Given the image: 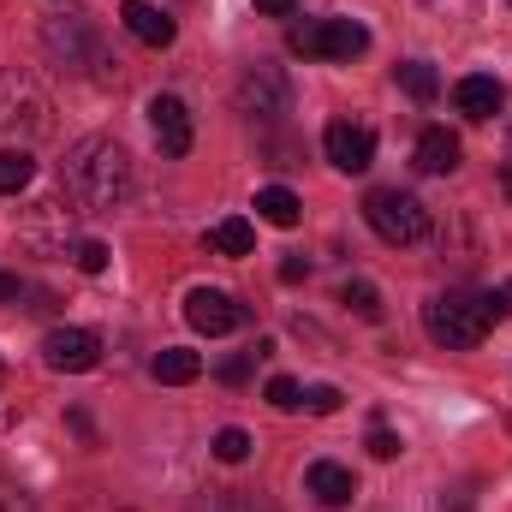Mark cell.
Returning <instances> with one entry per match:
<instances>
[{"mask_svg":"<svg viewBox=\"0 0 512 512\" xmlns=\"http://www.w3.org/2000/svg\"><path fill=\"white\" fill-rule=\"evenodd\" d=\"M60 191L90 215L120 209L131 197V155L114 137H78L60 161Z\"/></svg>","mask_w":512,"mask_h":512,"instance_id":"obj_1","label":"cell"},{"mask_svg":"<svg viewBox=\"0 0 512 512\" xmlns=\"http://www.w3.org/2000/svg\"><path fill=\"white\" fill-rule=\"evenodd\" d=\"M423 328H429V340L447 346V352H477L495 322H489V310H483V292H435V298L423 304Z\"/></svg>","mask_w":512,"mask_h":512,"instance_id":"obj_2","label":"cell"},{"mask_svg":"<svg viewBox=\"0 0 512 512\" xmlns=\"http://www.w3.org/2000/svg\"><path fill=\"white\" fill-rule=\"evenodd\" d=\"M364 221H370V233L387 239V245H417L429 233V209L411 191H399V185H376L364 197Z\"/></svg>","mask_w":512,"mask_h":512,"instance_id":"obj_3","label":"cell"},{"mask_svg":"<svg viewBox=\"0 0 512 512\" xmlns=\"http://www.w3.org/2000/svg\"><path fill=\"white\" fill-rule=\"evenodd\" d=\"M286 48L304 60H358L370 48V30L358 18H310L286 30Z\"/></svg>","mask_w":512,"mask_h":512,"instance_id":"obj_4","label":"cell"},{"mask_svg":"<svg viewBox=\"0 0 512 512\" xmlns=\"http://www.w3.org/2000/svg\"><path fill=\"white\" fill-rule=\"evenodd\" d=\"M0 131H24V137L48 131V90L18 66L0 72Z\"/></svg>","mask_w":512,"mask_h":512,"instance_id":"obj_5","label":"cell"},{"mask_svg":"<svg viewBox=\"0 0 512 512\" xmlns=\"http://www.w3.org/2000/svg\"><path fill=\"white\" fill-rule=\"evenodd\" d=\"M42 42H48V54H54V60H66L72 72H84V66H120V54L108 60L102 30H96L90 18H48Z\"/></svg>","mask_w":512,"mask_h":512,"instance_id":"obj_6","label":"cell"},{"mask_svg":"<svg viewBox=\"0 0 512 512\" xmlns=\"http://www.w3.org/2000/svg\"><path fill=\"white\" fill-rule=\"evenodd\" d=\"M239 114H251L262 126H274L280 114H292V84L280 66H251L239 78Z\"/></svg>","mask_w":512,"mask_h":512,"instance_id":"obj_7","label":"cell"},{"mask_svg":"<svg viewBox=\"0 0 512 512\" xmlns=\"http://www.w3.org/2000/svg\"><path fill=\"white\" fill-rule=\"evenodd\" d=\"M185 322L197 328V334H233V328H245L251 322V310L233 298V292H221V286H197L191 298H185Z\"/></svg>","mask_w":512,"mask_h":512,"instance_id":"obj_8","label":"cell"},{"mask_svg":"<svg viewBox=\"0 0 512 512\" xmlns=\"http://www.w3.org/2000/svg\"><path fill=\"white\" fill-rule=\"evenodd\" d=\"M42 364L60 370V376H90V370L102 364V340H96L90 328H54V334L42 340Z\"/></svg>","mask_w":512,"mask_h":512,"instance_id":"obj_9","label":"cell"},{"mask_svg":"<svg viewBox=\"0 0 512 512\" xmlns=\"http://www.w3.org/2000/svg\"><path fill=\"white\" fill-rule=\"evenodd\" d=\"M322 149H328V161H334L340 173H370V161H376V131L352 126V120H334V126L322 131Z\"/></svg>","mask_w":512,"mask_h":512,"instance_id":"obj_10","label":"cell"},{"mask_svg":"<svg viewBox=\"0 0 512 512\" xmlns=\"http://www.w3.org/2000/svg\"><path fill=\"white\" fill-rule=\"evenodd\" d=\"M149 126H155V143H161V155H191V114H185V102L179 96H155L149 102Z\"/></svg>","mask_w":512,"mask_h":512,"instance_id":"obj_11","label":"cell"},{"mask_svg":"<svg viewBox=\"0 0 512 512\" xmlns=\"http://www.w3.org/2000/svg\"><path fill=\"white\" fill-rule=\"evenodd\" d=\"M501 102H507V90H501V78H489V72H471V78H459L453 84V108L465 114V120H495L501 114Z\"/></svg>","mask_w":512,"mask_h":512,"instance_id":"obj_12","label":"cell"},{"mask_svg":"<svg viewBox=\"0 0 512 512\" xmlns=\"http://www.w3.org/2000/svg\"><path fill=\"white\" fill-rule=\"evenodd\" d=\"M304 489H310L322 507H352V501H358V477H352L346 465H334V459H316V465L304 471Z\"/></svg>","mask_w":512,"mask_h":512,"instance_id":"obj_13","label":"cell"},{"mask_svg":"<svg viewBox=\"0 0 512 512\" xmlns=\"http://www.w3.org/2000/svg\"><path fill=\"white\" fill-rule=\"evenodd\" d=\"M120 18H126V30L137 42H149V48H173V36H179V24L167 18V12H155L149 0H126L120 6Z\"/></svg>","mask_w":512,"mask_h":512,"instance_id":"obj_14","label":"cell"},{"mask_svg":"<svg viewBox=\"0 0 512 512\" xmlns=\"http://www.w3.org/2000/svg\"><path fill=\"white\" fill-rule=\"evenodd\" d=\"M417 167L423 173H453L459 167V137L447 126H423V137H417Z\"/></svg>","mask_w":512,"mask_h":512,"instance_id":"obj_15","label":"cell"},{"mask_svg":"<svg viewBox=\"0 0 512 512\" xmlns=\"http://www.w3.org/2000/svg\"><path fill=\"white\" fill-rule=\"evenodd\" d=\"M215 256H251L256 251V227L245 221V215H227V221H215L209 227V239H203Z\"/></svg>","mask_w":512,"mask_h":512,"instance_id":"obj_16","label":"cell"},{"mask_svg":"<svg viewBox=\"0 0 512 512\" xmlns=\"http://www.w3.org/2000/svg\"><path fill=\"white\" fill-rule=\"evenodd\" d=\"M256 215H262L268 227H298V221H304V203H298V191H286V185H262V191H256Z\"/></svg>","mask_w":512,"mask_h":512,"instance_id":"obj_17","label":"cell"},{"mask_svg":"<svg viewBox=\"0 0 512 512\" xmlns=\"http://www.w3.org/2000/svg\"><path fill=\"white\" fill-rule=\"evenodd\" d=\"M155 382H167V387H185V382H197L203 376V358L197 352H185V346H167V352H155Z\"/></svg>","mask_w":512,"mask_h":512,"instance_id":"obj_18","label":"cell"},{"mask_svg":"<svg viewBox=\"0 0 512 512\" xmlns=\"http://www.w3.org/2000/svg\"><path fill=\"white\" fill-rule=\"evenodd\" d=\"M399 84H405L411 102H435V96H441V72H435L429 60H405V66H399Z\"/></svg>","mask_w":512,"mask_h":512,"instance_id":"obj_19","label":"cell"},{"mask_svg":"<svg viewBox=\"0 0 512 512\" xmlns=\"http://www.w3.org/2000/svg\"><path fill=\"white\" fill-rule=\"evenodd\" d=\"M30 179H36V161L24 149H0V197H18Z\"/></svg>","mask_w":512,"mask_h":512,"instance_id":"obj_20","label":"cell"},{"mask_svg":"<svg viewBox=\"0 0 512 512\" xmlns=\"http://www.w3.org/2000/svg\"><path fill=\"white\" fill-rule=\"evenodd\" d=\"M340 304H346L352 316H364V322H382V292H376L370 280H346V286H340Z\"/></svg>","mask_w":512,"mask_h":512,"instance_id":"obj_21","label":"cell"},{"mask_svg":"<svg viewBox=\"0 0 512 512\" xmlns=\"http://www.w3.org/2000/svg\"><path fill=\"white\" fill-rule=\"evenodd\" d=\"M251 435H245V429H221V435H215V441H209V453H215V459H221V465H245V459H251Z\"/></svg>","mask_w":512,"mask_h":512,"instance_id":"obj_22","label":"cell"},{"mask_svg":"<svg viewBox=\"0 0 512 512\" xmlns=\"http://www.w3.org/2000/svg\"><path fill=\"white\" fill-rule=\"evenodd\" d=\"M197 512H262V507H256L251 489H215V495H209Z\"/></svg>","mask_w":512,"mask_h":512,"instance_id":"obj_23","label":"cell"},{"mask_svg":"<svg viewBox=\"0 0 512 512\" xmlns=\"http://www.w3.org/2000/svg\"><path fill=\"white\" fill-rule=\"evenodd\" d=\"M340 405H346V393H340L334 382H316V387H304V411H316V417H334Z\"/></svg>","mask_w":512,"mask_h":512,"instance_id":"obj_24","label":"cell"},{"mask_svg":"<svg viewBox=\"0 0 512 512\" xmlns=\"http://www.w3.org/2000/svg\"><path fill=\"white\" fill-rule=\"evenodd\" d=\"M262 393H268V405H274V411H298V405H304V387L292 382V376H274Z\"/></svg>","mask_w":512,"mask_h":512,"instance_id":"obj_25","label":"cell"},{"mask_svg":"<svg viewBox=\"0 0 512 512\" xmlns=\"http://www.w3.org/2000/svg\"><path fill=\"white\" fill-rule=\"evenodd\" d=\"M483 310H489V322H507L512 316V280H501V286L483 292Z\"/></svg>","mask_w":512,"mask_h":512,"instance_id":"obj_26","label":"cell"},{"mask_svg":"<svg viewBox=\"0 0 512 512\" xmlns=\"http://www.w3.org/2000/svg\"><path fill=\"white\" fill-rule=\"evenodd\" d=\"M72 256H78V268H84V274H102V268H108V245H102V239H84Z\"/></svg>","mask_w":512,"mask_h":512,"instance_id":"obj_27","label":"cell"},{"mask_svg":"<svg viewBox=\"0 0 512 512\" xmlns=\"http://www.w3.org/2000/svg\"><path fill=\"white\" fill-rule=\"evenodd\" d=\"M251 364H256V352H239V358H227V364H221V382H227V387L251 382Z\"/></svg>","mask_w":512,"mask_h":512,"instance_id":"obj_28","label":"cell"},{"mask_svg":"<svg viewBox=\"0 0 512 512\" xmlns=\"http://www.w3.org/2000/svg\"><path fill=\"white\" fill-rule=\"evenodd\" d=\"M370 453H376V459H399V435H393L387 423H376V429H370Z\"/></svg>","mask_w":512,"mask_h":512,"instance_id":"obj_29","label":"cell"},{"mask_svg":"<svg viewBox=\"0 0 512 512\" xmlns=\"http://www.w3.org/2000/svg\"><path fill=\"white\" fill-rule=\"evenodd\" d=\"M0 512H30V495L18 483H6V477H0Z\"/></svg>","mask_w":512,"mask_h":512,"instance_id":"obj_30","label":"cell"},{"mask_svg":"<svg viewBox=\"0 0 512 512\" xmlns=\"http://www.w3.org/2000/svg\"><path fill=\"white\" fill-rule=\"evenodd\" d=\"M280 280H286V286L310 280V262H304V256H286V262H280Z\"/></svg>","mask_w":512,"mask_h":512,"instance_id":"obj_31","label":"cell"},{"mask_svg":"<svg viewBox=\"0 0 512 512\" xmlns=\"http://www.w3.org/2000/svg\"><path fill=\"white\" fill-rule=\"evenodd\" d=\"M292 6L298 0H256V12H268V18H292Z\"/></svg>","mask_w":512,"mask_h":512,"instance_id":"obj_32","label":"cell"},{"mask_svg":"<svg viewBox=\"0 0 512 512\" xmlns=\"http://www.w3.org/2000/svg\"><path fill=\"white\" fill-rule=\"evenodd\" d=\"M0 298H18V274H0Z\"/></svg>","mask_w":512,"mask_h":512,"instance_id":"obj_33","label":"cell"},{"mask_svg":"<svg viewBox=\"0 0 512 512\" xmlns=\"http://www.w3.org/2000/svg\"><path fill=\"white\" fill-rule=\"evenodd\" d=\"M0 376H6V370H0Z\"/></svg>","mask_w":512,"mask_h":512,"instance_id":"obj_34","label":"cell"}]
</instances>
